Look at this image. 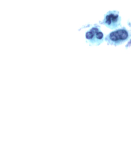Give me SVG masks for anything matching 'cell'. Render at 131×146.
Returning a JSON list of instances; mask_svg holds the SVG:
<instances>
[{"mask_svg":"<svg viewBox=\"0 0 131 146\" xmlns=\"http://www.w3.org/2000/svg\"><path fill=\"white\" fill-rule=\"evenodd\" d=\"M129 37L128 31L125 29L122 28L109 34L105 38V40L109 44L117 46L125 42Z\"/></svg>","mask_w":131,"mask_h":146,"instance_id":"obj_1","label":"cell"},{"mask_svg":"<svg viewBox=\"0 0 131 146\" xmlns=\"http://www.w3.org/2000/svg\"><path fill=\"white\" fill-rule=\"evenodd\" d=\"M121 17L118 12L113 11L107 13L103 22L107 27L114 29L121 26Z\"/></svg>","mask_w":131,"mask_h":146,"instance_id":"obj_2","label":"cell"},{"mask_svg":"<svg viewBox=\"0 0 131 146\" xmlns=\"http://www.w3.org/2000/svg\"><path fill=\"white\" fill-rule=\"evenodd\" d=\"M86 38L92 44L99 45L102 42L103 35L100 31L99 27L96 26L92 27L89 31L86 33Z\"/></svg>","mask_w":131,"mask_h":146,"instance_id":"obj_3","label":"cell"}]
</instances>
